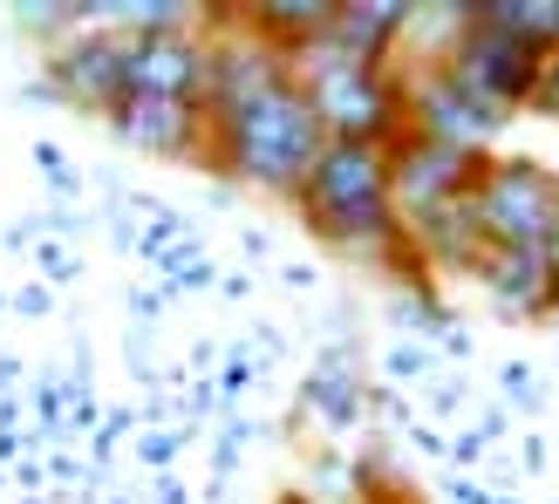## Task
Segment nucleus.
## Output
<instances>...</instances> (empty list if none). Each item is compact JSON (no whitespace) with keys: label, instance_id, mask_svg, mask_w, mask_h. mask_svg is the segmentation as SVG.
Instances as JSON below:
<instances>
[{"label":"nucleus","instance_id":"1","mask_svg":"<svg viewBox=\"0 0 559 504\" xmlns=\"http://www.w3.org/2000/svg\"><path fill=\"white\" fill-rule=\"evenodd\" d=\"M294 212H300V226L314 232L321 245L348 252L355 266L389 273L396 287L430 279V266L416 260V245L396 226V199H389V151H376V144H342V136H328L321 157L307 164L300 191H294Z\"/></svg>","mask_w":559,"mask_h":504},{"label":"nucleus","instance_id":"2","mask_svg":"<svg viewBox=\"0 0 559 504\" xmlns=\"http://www.w3.org/2000/svg\"><path fill=\"white\" fill-rule=\"evenodd\" d=\"M321 144H328V130L314 117V103H307V89L280 82L273 96L205 123L199 171H212L218 184H253V191H273V199H294Z\"/></svg>","mask_w":559,"mask_h":504},{"label":"nucleus","instance_id":"3","mask_svg":"<svg viewBox=\"0 0 559 504\" xmlns=\"http://www.w3.org/2000/svg\"><path fill=\"white\" fill-rule=\"evenodd\" d=\"M294 82L314 103L321 130L342 136V144L389 151L409 130V75L396 62H355L334 41H314L294 55Z\"/></svg>","mask_w":559,"mask_h":504},{"label":"nucleus","instance_id":"4","mask_svg":"<svg viewBox=\"0 0 559 504\" xmlns=\"http://www.w3.org/2000/svg\"><path fill=\"white\" fill-rule=\"evenodd\" d=\"M471 212H478L485 245H533L546 252L552 212H559V171L539 157H491L478 184H471Z\"/></svg>","mask_w":559,"mask_h":504},{"label":"nucleus","instance_id":"5","mask_svg":"<svg viewBox=\"0 0 559 504\" xmlns=\"http://www.w3.org/2000/svg\"><path fill=\"white\" fill-rule=\"evenodd\" d=\"M491 157L478 151H457V144H437L424 130H403L396 144H389V199H396V226L403 239H416L430 226L437 212H451L471 184H478Z\"/></svg>","mask_w":559,"mask_h":504},{"label":"nucleus","instance_id":"6","mask_svg":"<svg viewBox=\"0 0 559 504\" xmlns=\"http://www.w3.org/2000/svg\"><path fill=\"white\" fill-rule=\"evenodd\" d=\"M451 69L471 82L478 96H491L498 109H525V96H533V82L546 69V55L533 41H519L512 27H498L491 14V0H464V35L451 48Z\"/></svg>","mask_w":559,"mask_h":504},{"label":"nucleus","instance_id":"7","mask_svg":"<svg viewBox=\"0 0 559 504\" xmlns=\"http://www.w3.org/2000/svg\"><path fill=\"white\" fill-rule=\"evenodd\" d=\"M506 123H512V109H498L491 96H478L451 62L409 69V130L437 136V144H457V151L491 157V144L506 136Z\"/></svg>","mask_w":559,"mask_h":504},{"label":"nucleus","instance_id":"8","mask_svg":"<svg viewBox=\"0 0 559 504\" xmlns=\"http://www.w3.org/2000/svg\"><path fill=\"white\" fill-rule=\"evenodd\" d=\"M123 55H130V41L117 35V27H75L69 41L48 48L41 82L55 89V103H69V109H82V117H103L109 123V109L130 96Z\"/></svg>","mask_w":559,"mask_h":504},{"label":"nucleus","instance_id":"9","mask_svg":"<svg viewBox=\"0 0 559 504\" xmlns=\"http://www.w3.org/2000/svg\"><path fill=\"white\" fill-rule=\"evenodd\" d=\"M123 75L144 96H171V103H199L205 109V75H212V48L205 27H171V35H123Z\"/></svg>","mask_w":559,"mask_h":504},{"label":"nucleus","instance_id":"10","mask_svg":"<svg viewBox=\"0 0 559 504\" xmlns=\"http://www.w3.org/2000/svg\"><path fill=\"white\" fill-rule=\"evenodd\" d=\"M109 130L144 157L199 164V151H205V109L199 103H171V96H144V89H130L117 109H109Z\"/></svg>","mask_w":559,"mask_h":504},{"label":"nucleus","instance_id":"11","mask_svg":"<svg viewBox=\"0 0 559 504\" xmlns=\"http://www.w3.org/2000/svg\"><path fill=\"white\" fill-rule=\"evenodd\" d=\"M471 279H478V287L491 293V307L512 314V321H552L559 314L552 266H546V252H533V245H485L478 266H471Z\"/></svg>","mask_w":559,"mask_h":504},{"label":"nucleus","instance_id":"12","mask_svg":"<svg viewBox=\"0 0 559 504\" xmlns=\"http://www.w3.org/2000/svg\"><path fill=\"white\" fill-rule=\"evenodd\" d=\"M403 21H409V0H334V27L321 41H334L355 62H396Z\"/></svg>","mask_w":559,"mask_h":504},{"label":"nucleus","instance_id":"13","mask_svg":"<svg viewBox=\"0 0 559 504\" xmlns=\"http://www.w3.org/2000/svg\"><path fill=\"white\" fill-rule=\"evenodd\" d=\"M233 14H239V27L253 41L280 48L294 62L300 48H314L328 27H334V0H246V8H233Z\"/></svg>","mask_w":559,"mask_h":504},{"label":"nucleus","instance_id":"14","mask_svg":"<svg viewBox=\"0 0 559 504\" xmlns=\"http://www.w3.org/2000/svg\"><path fill=\"white\" fill-rule=\"evenodd\" d=\"M307 409H314L328 430L369 423V396H361V369L348 361V348H328L314 369H307V382H300V416Z\"/></svg>","mask_w":559,"mask_h":504},{"label":"nucleus","instance_id":"15","mask_svg":"<svg viewBox=\"0 0 559 504\" xmlns=\"http://www.w3.org/2000/svg\"><path fill=\"white\" fill-rule=\"evenodd\" d=\"M14 27L55 48V41H69L82 21H75V0H21V8H14Z\"/></svg>","mask_w":559,"mask_h":504},{"label":"nucleus","instance_id":"16","mask_svg":"<svg viewBox=\"0 0 559 504\" xmlns=\"http://www.w3.org/2000/svg\"><path fill=\"white\" fill-rule=\"evenodd\" d=\"M382 369H389V382H424V375L437 369V348H430V341H396Z\"/></svg>","mask_w":559,"mask_h":504},{"label":"nucleus","instance_id":"17","mask_svg":"<svg viewBox=\"0 0 559 504\" xmlns=\"http://www.w3.org/2000/svg\"><path fill=\"white\" fill-rule=\"evenodd\" d=\"M185 443H191V430H151V436H136V464H151V470H171Z\"/></svg>","mask_w":559,"mask_h":504},{"label":"nucleus","instance_id":"18","mask_svg":"<svg viewBox=\"0 0 559 504\" xmlns=\"http://www.w3.org/2000/svg\"><path fill=\"white\" fill-rule=\"evenodd\" d=\"M525 109H533V117H546V123H559V48L546 55V69H539V82H533V96H525Z\"/></svg>","mask_w":559,"mask_h":504},{"label":"nucleus","instance_id":"19","mask_svg":"<svg viewBox=\"0 0 559 504\" xmlns=\"http://www.w3.org/2000/svg\"><path fill=\"white\" fill-rule=\"evenodd\" d=\"M212 279H218V266H212L205 252H199V260H191V266H178V273H171V287H164V293H205Z\"/></svg>","mask_w":559,"mask_h":504},{"label":"nucleus","instance_id":"20","mask_svg":"<svg viewBox=\"0 0 559 504\" xmlns=\"http://www.w3.org/2000/svg\"><path fill=\"white\" fill-rule=\"evenodd\" d=\"M35 164L48 171V184L62 191V199H75V171H69V157H62V151H55V144H35Z\"/></svg>","mask_w":559,"mask_h":504},{"label":"nucleus","instance_id":"21","mask_svg":"<svg viewBox=\"0 0 559 504\" xmlns=\"http://www.w3.org/2000/svg\"><path fill=\"white\" fill-rule=\"evenodd\" d=\"M506 396L519 409H539V388H533V369H519V361H506Z\"/></svg>","mask_w":559,"mask_h":504},{"label":"nucleus","instance_id":"22","mask_svg":"<svg viewBox=\"0 0 559 504\" xmlns=\"http://www.w3.org/2000/svg\"><path fill=\"white\" fill-rule=\"evenodd\" d=\"M443 451H451L464 470H478V464H485V436H478V430H464V436H451V443H443Z\"/></svg>","mask_w":559,"mask_h":504},{"label":"nucleus","instance_id":"23","mask_svg":"<svg viewBox=\"0 0 559 504\" xmlns=\"http://www.w3.org/2000/svg\"><path fill=\"white\" fill-rule=\"evenodd\" d=\"M35 260L55 273V287H69V279H75V260H69V252H55L48 239H35Z\"/></svg>","mask_w":559,"mask_h":504},{"label":"nucleus","instance_id":"24","mask_svg":"<svg viewBox=\"0 0 559 504\" xmlns=\"http://www.w3.org/2000/svg\"><path fill=\"white\" fill-rule=\"evenodd\" d=\"M130 314H136V321H157V314H164V293H157V287H130Z\"/></svg>","mask_w":559,"mask_h":504},{"label":"nucleus","instance_id":"25","mask_svg":"<svg viewBox=\"0 0 559 504\" xmlns=\"http://www.w3.org/2000/svg\"><path fill=\"white\" fill-rule=\"evenodd\" d=\"M409 443H416V451H424V457H437V451H443V436H437V423H409Z\"/></svg>","mask_w":559,"mask_h":504},{"label":"nucleus","instance_id":"26","mask_svg":"<svg viewBox=\"0 0 559 504\" xmlns=\"http://www.w3.org/2000/svg\"><path fill=\"white\" fill-rule=\"evenodd\" d=\"M157 504H191V491L171 478V470H157Z\"/></svg>","mask_w":559,"mask_h":504},{"label":"nucleus","instance_id":"27","mask_svg":"<svg viewBox=\"0 0 559 504\" xmlns=\"http://www.w3.org/2000/svg\"><path fill=\"white\" fill-rule=\"evenodd\" d=\"M451 504H491V491L471 484V478H457V484H451Z\"/></svg>","mask_w":559,"mask_h":504},{"label":"nucleus","instance_id":"28","mask_svg":"<svg viewBox=\"0 0 559 504\" xmlns=\"http://www.w3.org/2000/svg\"><path fill=\"white\" fill-rule=\"evenodd\" d=\"M314 279H321L314 266H287V273H280V287H294V293H307V287H314Z\"/></svg>","mask_w":559,"mask_h":504},{"label":"nucleus","instance_id":"29","mask_svg":"<svg viewBox=\"0 0 559 504\" xmlns=\"http://www.w3.org/2000/svg\"><path fill=\"white\" fill-rule=\"evenodd\" d=\"M430 409L451 416V409H457V382H437V388H430Z\"/></svg>","mask_w":559,"mask_h":504},{"label":"nucleus","instance_id":"30","mask_svg":"<svg viewBox=\"0 0 559 504\" xmlns=\"http://www.w3.org/2000/svg\"><path fill=\"white\" fill-rule=\"evenodd\" d=\"M546 266H552V300H559V212H552V239H546Z\"/></svg>","mask_w":559,"mask_h":504},{"label":"nucleus","instance_id":"31","mask_svg":"<svg viewBox=\"0 0 559 504\" xmlns=\"http://www.w3.org/2000/svg\"><path fill=\"white\" fill-rule=\"evenodd\" d=\"M14 307H21V314H48V287H27Z\"/></svg>","mask_w":559,"mask_h":504},{"label":"nucleus","instance_id":"32","mask_svg":"<svg viewBox=\"0 0 559 504\" xmlns=\"http://www.w3.org/2000/svg\"><path fill=\"white\" fill-rule=\"evenodd\" d=\"M361 504H416V497H409L403 484H389V491H376V497H361Z\"/></svg>","mask_w":559,"mask_h":504},{"label":"nucleus","instance_id":"33","mask_svg":"<svg viewBox=\"0 0 559 504\" xmlns=\"http://www.w3.org/2000/svg\"><path fill=\"white\" fill-rule=\"evenodd\" d=\"M27 504H41V497H27Z\"/></svg>","mask_w":559,"mask_h":504}]
</instances>
